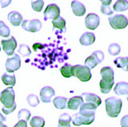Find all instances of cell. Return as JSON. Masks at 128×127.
<instances>
[{"label":"cell","instance_id":"obj_14","mask_svg":"<svg viewBox=\"0 0 128 127\" xmlns=\"http://www.w3.org/2000/svg\"><path fill=\"white\" fill-rule=\"evenodd\" d=\"M81 96L83 99V102L93 103V104L96 105L97 106H98L102 102L101 98L97 94L93 93H83Z\"/></svg>","mask_w":128,"mask_h":127},{"label":"cell","instance_id":"obj_29","mask_svg":"<svg viewBox=\"0 0 128 127\" xmlns=\"http://www.w3.org/2000/svg\"><path fill=\"white\" fill-rule=\"evenodd\" d=\"M10 30L9 27L6 25V23L4 22L0 21V36L3 38H7L10 36Z\"/></svg>","mask_w":128,"mask_h":127},{"label":"cell","instance_id":"obj_17","mask_svg":"<svg viewBox=\"0 0 128 127\" xmlns=\"http://www.w3.org/2000/svg\"><path fill=\"white\" fill-rule=\"evenodd\" d=\"M83 103V99L82 96H74L70 98L67 102V107L70 110H76L80 108V106Z\"/></svg>","mask_w":128,"mask_h":127},{"label":"cell","instance_id":"obj_11","mask_svg":"<svg viewBox=\"0 0 128 127\" xmlns=\"http://www.w3.org/2000/svg\"><path fill=\"white\" fill-rule=\"evenodd\" d=\"M100 18L98 14L94 13H90L85 18L86 26L90 30H95L99 26Z\"/></svg>","mask_w":128,"mask_h":127},{"label":"cell","instance_id":"obj_9","mask_svg":"<svg viewBox=\"0 0 128 127\" xmlns=\"http://www.w3.org/2000/svg\"><path fill=\"white\" fill-rule=\"evenodd\" d=\"M2 46V49L8 56H10V55L14 54V50L17 47V41L14 38V37L11 36L10 38L8 39H3L1 42Z\"/></svg>","mask_w":128,"mask_h":127},{"label":"cell","instance_id":"obj_20","mask_svg":"<svg viewBox=\"0 0 128 127\" xmlns=\"http://www.w3.org/2000/svg\"><path fill=\"white\" fill-rule=\"evenodd\" d=\"M70 122H72V118L69 114H62L58 119V127H70Z\"/></svg>","mask_w":128,"mask_h":127},{"label":"cell","instance_id":"obj_30","mask_svg":"<svg viewBox=\"0 0 128 127\" xmlns=\"http://www.w3.org/2000/svg\"><path fill=\"white\" fill-rule=\"evenodd\" d=\"M43 6H44L43 0H32L31 2L32 9L34 11H36V12H41Z\"/></svg>","mask_w":128,"mask_h":127},{"label":"cell","instance_id":"obj_16","mask_svg":"<svg viewBox=\"0 0 128 127\" xmlns=\"http://www.w3.org/2000/svg\"><path fill=\"white\" fill-rule=\"evenodd\" d=\"M7 18H8V20H9V22H10V24L13 25L14 26H18L23 20L22 14L15 10L11 11V12L8 14Z\"/></svg>","mask_w":128,"mask_h":127},{"label":"cell","instance_id":"obj_15","mask_svg":"<svg viewBox=\"0 0 128 127\" xmlns=\"http://www.w3.org/2000/svg\"><path fill=\"white\" fill-rule=\"evenodd\" d=\"M71 8L73 13L76 16H82L86 13V7L81 2L78 0H74L71 2Z\"/></svg>","mask_w":128,"mask_h":127},{"label":"cell","instance_id":"obj_19","mask_svg":"<svg viewBox=\"0 0 128 127\" xmlns=\"http://www.w3.org/2000/svg\"><path fill=\"white\" fill-rule=\"evenodd\" d=\"M114 91L117 95H127L128 94V82H118L114 87Z\"/></svg>","mask_w":128,"mask_h":127},{"label":"cell","instance_id":"obj_42","mask_svg":"<svg viewBox=\"0 0 128 127\" xmlns=\"http://www.w3.org/2000/svg\"><path fill=\"white\" fill-rule=\"evenodd\" d=\"M0 51H1V47H0Z\"/></svg>","mask_w":128,"mask_h":127},{"label":"cell","instance_id":"obj_6","mask_svg":"<svg viewBox=\"0 0 128 127\" xmlns=\"http://www.w3.org/2000/svg\"><path fill=\"white\" fill-rule=\"evenodd\" d=\"M6 70L8 73H14V71L18 70L21 66V59L19 55L14 54L13 56L8 58L6 62Z\"/></svg>","mask_w":128,"mask_h":127},{"label":"cell","instance_id":"obj_22","mask_svg":"<svg viewBox=\"0 0 128 127\" xmlns=\"http://www.w3.org/2000/svg\"><path fill=\"white\" fill-rule=\"evenodd\" d=\"M2 81L6 86H14L16 82L15 75L14 73H12L11 74H9L8 73H4L2 76Z\"/></svg>","mask_w":128,"mask_h":127},{"label":"cell","instance_id":"obj_37","mask_svg":"<svg viewBox=\"0 0 128 127\" xmlns=\"http://www.w3.org/2000/svg\"><path fill=\"white\" fill-rule=\"evenodd\" d=\"M11 2V0H0V4H1L2 8H5L8 6Z\"/></svg>","mask_w":128,"mask_h":127},{"label":"cell","instance_id":"obj_27","mask_svg":"<svg viewBox=\"0 0 128 127\" xmlns=\"http://www.w3.org/2000/svg\"><path fill=\"white\" fill-rule=\"evenodd\" d=\"M114 82H106L102 79L100 80L99 86H100V90L102 94H108L111 90Z\"/></svg>","mask_w":128,"mask_h":127},{"label":"cell","instance_id":"obj_8","mask_svg":"<svg viewBox=\"0 0 128 127\" xmlns=\"http://www.w3.org/2000/svg\"><path fill=\"white\" fill-rule=\"evenodd\" d=\"M43 14H44V20L45 21L48 20V19L54 20V19L59 17L60 9L57 4L51 3V4H49L46 7L45 11H44Z\"/></svg>","mask_w":128,"mask_h":127},{"label":"cell","instance_id":"obj_31","mask_svg":"<svg viewBox=\"0 0 128 127\" xmlns=\"http://www.w3.org/2000/svg\"><path fill=\"white\" fill-rule=\"evenodd\" d=\"M120 50H121V47L117 43H112L108 47V52L112 56L118 55L120 53Z\"/></svg>","mask_w":128,"mask_h":127},{"label":"cell","instance_id":"obj_10","mask_svg":"<svg viewBox=\"0 0 128 127\" xmlns=\"http://www.w3.org/2000/svg\"><path fill=\"white\" fill-rule=\"evenodd\" d=\"M94 120V117H87L82 114L81 113H77L73 115L72 123L74 126H79L81 125H90Z\"/></svg>","mask_w":128,"mask_h":127},{"label":"cell","instance_id":"obj_41","mask_svg":"<svg viewBox=\"0 0 128 127\" xmlns=\"http://www.w3.org/2000/svg\"><path fill=\"white\" fill-rule=\"evenodd\" d=\"M0 127H7V126L4 125V124H1V125H0Z\"/></svg>","mask_w":128,"mask_h":127},{"label":"cell","instance_id":"obj_23","mask_svg":"<svg viewBox=\"0 0 128 127\" xmlns=\"http://www.w3.org/2000/svg\"><path fill=\"white\" fill-rule=\"evenodd\" d=\"M113 9L116 12H122L128 10V1L127 0H118L114 6Z\"/></svg>","mask_w":128,"mask_h":127},{"label":"cell","instance_id":"obj_28","mask_svg":"<svg viewBox=\"0 0 128 127\" xmlns=\"http://www.w3.org/2000/svg\"><path fill=\"white\" fill-rule=\"evenodd\" d=\"M31 127H43L45 126V120L39 116H34L30 122Z\"/></svg>","mask_w":128,"mask_h":127},{"label":"cell","instance_id":"obj_7","mask_svg":"<svg viewBox=\"0 0 128 127\" xmlns=\"http://www.w3.org/2000/svg\"><path fill=\"white\" fill-rule=\"evenodd\" d=\"M22 27L23 30L28 32L35 33L42 28V22L38 19H32V20H24L22 23Z\"/></svg>","mask_w":128,"mask_h":127},{"label":"cell","instance_id":"obj_3","mask_svg":"<svg viewBox=\"0 0 128 127\" xmlns=\"http://www.w3.org/2000/svg\"><path fill=\"white\" fill-rule=\"evenodd\" d=\"M73 76L78 78L82 82H87L91 78L90 69L86 66L75 65L73 66Z\"/></svg>","mask_w":128,"mask_h":127},{"label":"cell","instance_id":"obj_39","mask_svg":"<svg viewBox=\"0 0 128 127\" xmlns=\"http://www.w3.org/2000/svg\"><path fill=\"white\" fill-rule=\"evenodd\" d=\"M102 2V5H106V6H110V3L112 2V0H100Z\"/></svg>","mask_w":128,"mask_h":127},{"label":"cell","instance_id":"obj_21","mask_svg":"<svg viewBox=\"0 0 128 127\" xmlns=\"http://www.w3.org/2000/svg\"><path fill=\"white\" fill-rule=\"evenodd\" d=\"M114 65L125 71H128V57H118L114 61Z\"/></svg>","mask_w":128,"mask_h":127},{"label":"cell","instance_id":"obj_2","mask_svg":"<svg viewBox=\"0 0 128 127\" xmlns=\"http://www.w3.org/2000/svg\"><path fill=\"white\" fill-rule=\"evenodd\" d=\"M106 114L110 118H117L121 112L122 101L116 97H110L105 100Z\"/></svg>","mask_w":128,"mask_h":127},{"label":"cell","instance_id":"obj_12","mask_svg":"<svg viewBox=\"0 0 128 127\" xmlns=\"http://www.w3.org/2000/svg\"><path fill=\"white\" fill-rule=\"evenodd\" d=\"M55 95L54 89L50 86H44L40 90V98L44 103H49L51 101V98Z\"/></svg>","mask_w":128,"mask_h":127},{"label":"cell","instance_id":"obj_5","mask_svg":"<svg viewBox=\"0 0 128 127\" xmlns=\"http://www.w3.org/2000/svg\"><path fill=\"white\" fill-rule=\"evenodd\" d=\"M104 59V54L101 50H96L92 53L90 56L88 57L85 61V66L88 68L93 69L99 63H101Z\"/></svg>","mask_w":128,"mask_h":127},{"label":"cell","instance_id":"obj_43","mask_svg":"<svg viewBox=\"0 0 128 127\" xmlns=\"http://www.w3.org/2000/svg\"><path fill=\"white\" fill-rule=\"evenodd\" d=\"M127 101H128V97H127Z\"/></svg>","mask_w":128,"mask_h":127},{"label":"cell","instance_id":"obj_18","mask_svg":"<svg viewBox=\"0 0 128 127\" xmlns=\"http://www.w3.org/2000/svg\"><path fill=\"white\" fill-rule=\"evenodd\" d=\"M95 41V35L91 32H85L81 35L79 38V42L82 46H90L93 44Z\"/></svg>","mask_w":128,"mask_h":127},{"label":"cell","instance_id":"obj_13","mask_svg":"<svg viewBox=\"0 0 128 127\" xmlns=\"http://www.w3.org/2000/svg\"><path fill=\"white\" fill-rule=\"evenodd\" d=\"M102 79L106 82H114V70L110 66H104L100 71Z\"/></svg>","mask_w":128,"mask_h":127},{"label":"cell","instance_id":"obj_4","mask_svg":"<svg viewBox=\"0 0 128 127\" xmlns=\"http://www.w3.org/2000/svg\"><path fill=\"white\" fill-rule=\"evenodd\" d=\"M109 23L113 29L118 30V29H124L126 28L128 25V18L124 14H114L110 16Z\"/></svg>","mask_w":128,"mask_h":127},{"label":"cell","instance_id":"obj_32","mask_svg":"<svg viewBox=\"0 0 128 127\" xmlns=\"http://www.w3.org/2000/svg\"><path fill=\"white\" fill-rule=\"evenodd\" d=\"M30 112L26 109H22L19 110V112L18 114V120H25V121H29V119L30 118Z\"/></svg>","mask_w":128,"mask_h":127},{"label":"cell","instance_id":"obj_26","mask_svg":"<svg viewBox=\"0 0 128 127\" xmlns=\"http://www.w3.org/2000/svg\"><path fill=\"white\" fill-rule=\"evenodd\" d=\"M60 71H61V74L63 77L70 78L73 76V66L69 64V63H66L61 67Z\"/></svg>","mask_w":128,"mask_h":127},{"label":"cell","instance_id":"obj_1","mask_svg":"<svg viewBox=\"0 0 128 127\" xmlns=\"http://www.w3.org/2000/svg\"><path fill=\"white\" fill-rule=\"evenodd\" d=\"M15 94L13 87H8L0 93V102L3 104L2 112L5 114L12 113L16 109V103L14 102Z\"/></svg>","mask_w":128,"mask_h":127},{"label":"cell","instance_id":"obj_33","mask_svg":"<svg viewBox=\"0 0 128 127\" xmlns=\"http://www.w3.org/2000/svg\"><path fill=\"white\" fill-rule=\"evenodd\" d=\"M18 52L21 55H22L23 57H28L31 54L30 47L26 44L19 45V47L18 49Z\"/></svg>","mask_w":128,"mask_h":127},{"label":"cell","instance_id":"obj_24","mask_svg":"<svg viewBox=\"0 0 128 127\" xmlns=\"http://www.w3.org/2000/svg\"><path fill=\"white\" fill-rule=\"evenodd\" d=\"M54 106H55L56 109L58 110H63L66 107V104H67V98L65 97H62V96H58L56 97L54 101Z\"/></svg>","mask_w":128,"mask_h":127},{"label":"cell","instance_id":"obj_35","mask_svg":"<svg viewBox=\"0 0 128 127\" xmlns=\"http://www.w3.org/2000/svg\"><path fill=\"white\" fill-rule=\"evenodd\" d=\"M101 12L103 14H106V15H111L113 14V10L110 8V6H106V5H101Z\"/></svg>","mask_w":128,"mask_h":127},{"label":"cell","instance_id":"obj_40","mask_svg":"<svg viewBox=\"0 0 128 127\" xmlns=\"http://www.w3.org/2000/svg\"><path fill=\"white\" fill-rule=\"evenodd\" d=\"M6 120V117H4L3 115L0 113V125L1 124H2V122H5Z\"/></svg>","mask_w":128,"mask_h":127},{"label":"cell","instance_id":"obj_25","mask_svg":"<svg viewBox=\"0 0 128 127\" xmlns=\"http://www.w3.org/2000/svg\"><path fill=\"white\" fill-rule=\"evenodd\" d=\"M52 24H53L54 28H57L60 30L62 32L66 31V21L62 17H58V18L52 20Z\"/></svg>","mask_w":128,"mask_h":127},{"label":"cell","instance_id":"obj_34","mask_svg":"<svg viewBox=\"0 0 128 127\" xmlns=\"http://www.w3.org/2000/svg\"><path fill=\"white\" fill-rule=\"evenodd\" d=\"M26 101L30 106L35 107L39 104V99L35 94H29L26 98Z\"/></svg>","mask_w":128,"mask_h":127},{"label":"cell","instance_id":"obj_38","mask_svg":"<svg viewBox=\"0 0 128 127\" xmlns=\"http://www.w3.org/2000/svg\"><path fill=\"white\" fill-rule=\"evenodd\" d=\"M14 127H27V123L25 120H19Z\"/></svg>","mask_w":128,"mask_h":127},{"label":"cell","instance_id":"obj_36","mask_svg":"<svg viewBox=\"0 0 128 127\" xmlns=\"http://www.w3.org/2000/svg\"><path fill=\"white\" fill-rule=\"evenodd\" d=\"M120 124H121L122 127H128V115H125L123 116L120 121Z\"/></svg>","mask_w":128,"mask_h":127}]
</instances>
